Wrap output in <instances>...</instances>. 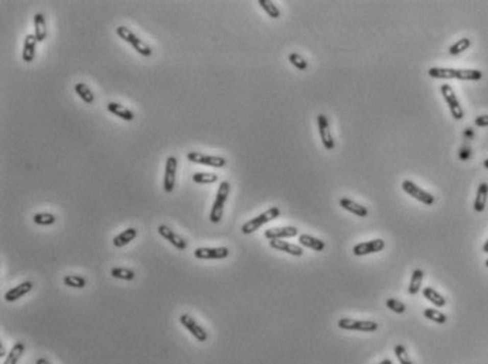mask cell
Wrapping results in <instances>:
<instances>
[{"label": "cell", "mask_w": 488, "mask_h": 364, "mask_svg": "<svg viewBox=\"0 0 488 364\" xmlns=\"http://www.w3.org/2000/svg\"><path fill=\"white\" fill-rule=\"evenodd\" d=\"M429 75L434 79H458V81H480L482 72L478 69H454V68H430Z\"/></svg>", "instance_id": "cell-1"}, {"label": "cell", "mask_w": 488, "mask_h": 364, "mask_svg": "<svg viewBox=\"0 0 488 364\" xmlns=\"http://www.w3.org/2000/svg\"><path fill=\"white\" fill-rule=\"evenodd\" d=\"M229 192H231V184L228 181L221 182L218 191H217V196H215V200H214L213 207H211V212H210V220L213 223H220L221 222Z\"/></svg>", "instance_id": "cell-2"}, {"label": "cell", "mask_w": 488, "mask_h": 364, "mask_svg": "<svg viewBox=\"0 0 488 364\" xmlns=\"http://www.w3.org/2000/svg\"><path fill=\"white\" fill-rule=\"evenodd\" d=\"M281 216V209L277 206L273 207H269L266 212L261 213V215H258L257 218L250 219L248 220L246 223L242 225V233L244 235H250V233H253V231H257L258 229H261L262 226H265L269 222H272V220H275Z\"/></svg>", "instance_id": "cell-3"}, {"label": "cell", "mask_w": 488, "mask_h": 364, "mask_svg": "<svg viewBox=\"0 0 488 364\" xmlns=\"http://www.w3.org/2000/svg\"><path fill=\"white\" fill-rule=\"evenodd\" d=\"M116 34L119 36V38H122L123 41L130 44L133 47V49H136L143 57H150L153 54V49L143 40H141L139 37L136 36L133 31L128 29L126 25H119L116 29Z\"/></svg>", "instance_id": "cell-4"}, {"label": "cell", "mask_w": 488, "mask_h": 364, "mask_svg": "<svg viewBox=\"0 0 488 364\" xmlns=\"http://www.w3.org/2000/svg\"><path fill=\"white\" fill-rule=\"evenodd\" d=\"M187 160L190 163H194L198 165H205V167H213V168H222L226 165V160L220 155H207L204 152L200 151H190L187 152Z\"/></svg>", "instance_id": "cell-5"}, {"label": "cell", "mask_w": 488, "mask_h": 364, "mask_svg": "<svg viewBox=\"0 0 488 364\" xmlns=\"http://www.w3.org/2000/svg\"><path fill=\"white\" fill-rule=\"evenodd\" d=\"M440 91H441V95L445 97L446 103L449 106L453 117H454L456 120H461L464 117V110L463 108H461L460 102H458L457 96H456V93L453 91L452 86L449 85V84H443L441 88H440Z\"/></svg>", "instance_id": "cell-6"}, {"label": "cell", "mask_w": 488, "mask_h": 364, "mask_svg": "<svg viewBox=\"0 0 488 364\" xmlns=\"http://www.w3.org/2000/svg\"><path fill=\"white\" fill-rule=\"evenodd\" d=\"M402 189L409 195V196H412L413 199L422 202L423 205L432 206V205L434 203L433 195L426 192V191H425L423 188H421V187H417L415 182H412L410 179H405V181L402 182Z\"/></svg>", "instance_id": "cell-7"}, {"label": "cell", "mask_w": 488, "mask_h": 364, "mask_svg": "<svg viewBox=\"0 0 488 364\" xmlns=\"http://www.w3.org/2000/svg\"><path fill=\"white\" fill-rule=\"evenodd\" d=\"M338 328L344 330H358V332H375L379 325L374 321H357L350 318H341L338 321Z\"/></svg>", "instance_id": "cell-8"}, {"label": "cell", "mask_w": 488, "mask_h": 364, "mask_svg": "<svg viewBox=\"0 0 488 364\" xmlns=\"http://www.w3.org/2000/svg\"><path fill=\"white\" fill-rule=\"evenodd\" d=\"M177 158L170 155L166 160L165 178H163V188L166 194H171L176 187V176H177Z\"/></svg>", "instance_id": "cell-9"}, {"label": "cell", "mask_w": 488, "mask_h": 364, "mask_svg": "<svg viewBox=\"0 0 488 364\" xmlns=\"http://www.w3.org/2000/svg\"><path fill=\"white\" fill-rule=\"evenodd\" d=\"M180 323L183 325L184 328L189 330L190 333L194 336L195 339L198 340L200 343H204V342H207L208 339V333L205 332V329L202 328L201 325H198L197 321H195L194 318L189 314H184V315L180 316Z\"/></svg>", "instance_id": "cell-10"}, {"label": "cell", "mask_w": 488, "mask_h": 364, "mask_svg": "<svg viewBox=\"0 0 488 364\" xmlns=\"http://www.w3.org/2000/svg\"><path fill=\"white\" fill-rule=\"evenodd\" d=\"M228 255V247H198L194 251V257L198 260H224Z\"/></svg>", "instance_id": "cell-11"}, {"label": "cell", "mask_w": 488, "mask_h": 364, "mask_svg": "<svg viewBox=\"0 0 488 364\" xmlns=\"http://www.w3.org/2000/svg\"><path fill=\"white\" fill-rule=\"evenodd\" d=\"M317 124H318V133H320V139H321V143H323V146L326 150H334V147H336V143H334V140H333V136H331V132H330V124H329V119H327V116L326 115H320L317 116Z\"/></svg>", "instance_id": "cell-12"}, {"label": "cell", "mask_w": 488, "mask_h": 364, "mask_svg": "<svg viewBox=\"0 0 488 364\" xmlns=\"http://www.w3.org/2000/svg\"><path fill=\"white\" fill-rule=\"evenodd\" d=\"M385 249V242L382 239H374L369 242L360 243V244H355L353 253L354 255H366V254H374V253H379Z\"/></svg>", "instance_id": "cell-13"}, {"label": "cell", "mask_w": 488, "mask_h": 364, "mask_svg": "<svg viewBox=\"0 0 488 364\" xmlns=\"http://www.w3.org/2000/svg\"><path fill=\"white\" fill-rule=\"evenodd\" d=\"M157 231H159V235L163 237L165 240L171 243L173 247H176V249L180 250V251H184V250L187 249V242H185L181 236H178L176 231L171 230L169 226L160 225L159 227H157Z\"/></svg>", "instance_id": "cell-14"}, {"label": "cell", "mask_w": 488, "mask_h": 364, "mask_svg": "<svg viewBox=\"0 0 488 364\" xmlns=\"http://www.w3.org/2000/svg\"><path fill=\"white\" fill-rule=\"evenodd\" d=\"M299 235L297 227L294 226H285V227H272L265 231V237L268 240H283V239H290L296 237Z\"/></svg>", "instance_id": "cell-15"}, {"label": "cell", "mask_w": 488, "mask_h": 364, "mask_svg": "<svg viewBox=\"0 0 488 364\" xmlns=\"http://www.w3.org/2000/svg\"><path fill=\"white\" fill-rule=\"evenodd\" d=\"M34 288V284L31 282V281H25V282H21V284H18V285L13 287L12 290H9V291L5 294V299H6L7 302H14V301H17L20 298H23L26 294H29Z\"/></svg>", "instance_id": "cell-16"}, {"label": "cell", "mask_w": 488, "mask_h": 364, "mask_svg": "<svg viewBox=\"0 0 488 364\" xmlns=\"http://www.w3.org/2000/svg\"><path fill=\"white\" fill-rule=\"evenodd\" d=\"M269 246L273 250H279V251L294 255V257H301L303 253H305L303 249H301L300 246H297V244H292V243L283 242V240H270V242H269Z\"/></svg>", "instance_id": "cell-17"}, {"label": "cell", "mask_w": 488, "mask_h": 364, "mask_svg": "<svg viewBox=\"0 0 488 364\" xmlns=\"http://www.w3.org/2000/svg\"><path fill=\"white\" fill-rule=\"evenodd\" d=\"M106 109L109 113L115 115L116 117L122 119L125 121H132L134 119V113L132 110H129L126 106H123L121 103H116V102H109L106 105Z\"/></svg>", "instance_id": "cell-18"}, {"label": "cell", "mask_w": 488, "mask_h": 364, "mask_svg": "<svg viewBox=\"0 0 488 364\" xmlns=\"http://www.w3.org/2000/svg\"><path fill=\"white\" fill-rule=\"evenodd\" d=\"M37 38L34 34H27L25 38V45H23V61L30 64L36 57V48H37Z\"/></svg>", "instance_id": "cell-19"}, {"label": "cell", "mask_w": 488, "mask_h": 364, "mask_svg": "<svg viewBox=\"0 0 488 364\" xmlns=\"http://www.w3.org/2000/svg\"><path fill=\"white\" fill-rule=\"evenodd\" d=\"M340 206L342 209H345L347 212L354 213L355 216H358V218H366L368 216V209L365 206H362V205L357 203L354 200L348 199V198H341L340 199Z\"/></svg>", "instance_id": "cell-20"}, {"label": "cell", "mask_w": 488, "mask_h": 364, "mask_svg": "<svg viewBox=\"0 0 488 364\" xmlns=\"http://www.w3.org/2000/svg\"><path fill=\"white\" fill-rule=\"evenodd\" d=\"M487 199H488V184L487 182H481L478 185L477 189L476 200H474V211L478 213L484 212V209L487 206Z\"/></svg>", "instance_id": "cell-21"}, {"label": "cell", "mask_w": 488, "mask_h": 364, "mask_svg": "<svg viewBox=\"0 0 488 364\" xmlns=\"http://www.w3.org/2000/svg\"><path fill=\"white\" fill-rule=\"evenodd\" d=\"M136 237H137V229H134V227H129V229H126V230L121 231L118 236L113 237V246L118 247V249L125 247L126 244H129L130 242H133Z\"/></svg>", "instance_id": "cell-22"}, {"label": "cell", "mask_w": 488, "mask_h": 364, "mask_svg": "<svg viewBox=\"0 0 488 364\" xmlns=\"http://www.w3.org/2000/svg\"><path fill=\"white\" fill-rule=\"evenodd\" d=\"M34 36L38 43H43L47 38V24H45V16L43 13H37L34 16Z\"/></svg>", "instance_id": "cell-23"}, {"label": "cell", "mask_w": 488, "mask_h": 364, "mask_svg": "<svg viewBox=\"0 0 488 364\" xmlns=\"http://www.w3.org/2000/svg\"><path fill=\"white\" fill-rule=\"evenodd\" d=\"M299 243L300 246L314 250V251H323V250L326 249V243H324L323 240H320L317 237L310 236V235H300Z\"/></svg>", "instance_id": "cell-24"}, {"label": "cell", "mask_w": 488, "mask_h": 364, "mask_svg": "<svg viewBox=\"0 0 488 364\" xmlns=\"http://www.w3.org/2000/svg\"><path fill=\"white\" fill-rule=\"evenodd\" d=\"M74 91H75V93L81 97V100H82L84 103L92 105L94 102H95V95H94V92L91 91V88L86 85V84H82V82H80V84H75V86H74Z\"/></svg>", "instance_id": "cell-25"}, {"label": "cell", "mask_w": 488, "mask_h": 364, "mask_svg": "<svg viewBox=\"0 0 488 364\" xmlns=\"http://www.w3.org/2000/svg\"><path fill=\"white\" fill-rule=\"evenodd\" d=\"M25 350V343H23V342H16V343L13 345L12 349H10V352L7 353L6 360H5V363L3 364H17L18 360L23 356Z\"/></svg>", "instance_id": "cell-26"}, {"label": "cell", "mask_w": 488, "mask_h": 364, "mask_svg": "<svg viewBox=\"0 0 488 364\" xmlns=\"http://www.w3.org/2000/svg\"><path fill=\"white\" fill-rule=\"evenodd\" d=\"M423 277H425V273H423V270L421 268H416L415 271L412 273V278H410V282H409V294L410 295H416V294H419L421 291V287H422V281H423Z\"/></svg>", "instance_id": "cell-27"}, {"label": "cell", "mask_w": 488, "mask_h": 364, "mask_svg": "<svg viewBox=\"0 0 488 364\" xmlns=\"http://www.w3.org/2000/svg\"><path fill=\"white\" fill-rule=\"evenodd\" d=\"M423 297L426 298L429 302H432L434 306H437V308H443L446 305V298H443V295H440L439 292L433 290V288H430V287H427L423 290Z\"/></svg>", "instance_id": "cell-28"}, {"label": "cell", "mask_w": 488, "mask_h": 364, "mask_svg": "<svg viewBox=\"0 0 488 364\" xmlns=\"http://www.w3.org/2000/svg\"><path fill=\"white\" fill-rule=\"evenodd\" d=\"M110 275L116 279H123V281H133L136 278V273L130 268L125 267H115L110 270Z\"/></svg>", "instance_id": "cell-29"}, {"label": "cell", "mask_w": 488, "mask_h": 364, "mask_svg": "<svg viewBox=\"0 0 488 364\" xmlns=\"http://www.w3.org/2000/svg\"><path fill=\"white\" fill-rule=\"evenodd\" d=\"M62 282L65 287L75 288V290H82L86 287V279L81 275H65L62 278Z\"/></svg>", "instance_id": "cell-30"}, {"label": "cell", "mask_w": 488, "mask_h": 364, "mask_svg": "<svg viewBox=\"0 0 488 364\" xmlns=\"http://www.w3.org/2000/svg\"><path fill=\"white\" fill-rule=\"evenodd\" d=\"M423 316L427 318L429 321H433L434 323H439V325H443V323L447 322V316H446L443 312L433 309V308H426V309L423 310Z\"/></svg>", "instance_id": "cell-31"}, {"label": "cell", "mask_w": 488, "mask_h": 364, "mask_svg": "<svg viewBox=\"0 0 488 364\" xmlns=\"http://www.w3.org/2000/svg\"><path fill=\"white\" fill-rule=\"evenodd\" d=\"M33 222L38 226H51L57 222V219L53 213L43 212V213H36L33 216Z\"/></svg>", "instance_id": "cell-32"}, {"label": "cell", "mask_w": 488, "mask_h": 364, "mask_svg": "<svg viewBox=\"0 0 488 364\" xmlns=\"http://www.w3.org/2000/svg\"><path fill=\"white\" fill-rule=\"evenodd\" d=\"M258 3H259V6L262 7L270 18L281 17V10H279V7L276 6L273 2H270V0H259Z\"/></svg>", "instance_id": "cell-33"}, {"label": "cell", "mask_w": 488, "mask_h": 364, "mask_svg": "<svg viewBox=\"0 0 488 364\" xmlns=\"http://www.w3.org/2000/svg\"><path fill=\"white\" fill-rule=\"evenodd\" d=\"M193 181H194L195 184H205V185H210V184H214V182L218 181V175L214 174V172H195L194 175H193Z\"/></svg>", "instance_id": "cell-34"}, {"label": "cell", "mask_w": 488, "mask_h": 364, "mask_svg": "<svg viewBox=\"0 0 488 364\" xmlns=\"http://www.w3.org/2000/svg\"><path fill=\"white\" fill-rule=\"evenodd\" d=\"M470 45H471L470 38H467V37H464V38H460L457 43H454L452 47L449 48V54H450V55L461 54V53H464L466 49L470 48Z\"/></svg>", "instance_id": "cell-35"}, {"label": "cell", "mask_w": 488, "mask_h": 364, "mask_svg": "<svg viewBox=\"0 0 488 364\" xmlns=\"http://www.w3.org/2000/svg\"><path fill=\"white\" fill-rule=\"evenodd\" d=\"M289 61H290V64H292L293 67L297 68L299 71H306L307 69V61L299 55L297 53H292V54H289Z\"/></svg>", "instance_id": "cell-36"}, {"label": "cell", "mask_w": 488, "mask_h": 364, "mask_svg": "<svg viewBox=\"0 0 488 364\" xmlns=\"http://www.w3.org/2000/svg\"><path fill=\"white\" fill-rule=\"evenodd\" d=\"M386 306L390 310H393L395 314H405V310H406V305L395 299V298H388L386 299Z\"/></svg>", "instance_id": "cell-37"}, {"label": "cell", "mask_w": 488, "mask_h": 364, "mask_svg": "<svg viewBox=\"0 0 488 364\" xmlns=\"http://www.w3.org/2000/svg\"><path fill=\"white\" fill-rule=\"evenodd\" d=\"M395 354H397V358L399 360V363L401 364H413L412 363V360L409 357L408 352H406V349L403 345H397L395 346Z\"/></svg>", "instance_id": "cell-38"}, {"label": "cell", "mask_w": 488, "mask_h": 364, "mask_svg": "<svg viewBox=\"0 0 488 364\" xmlns=\"http://www.w3.org/2000/svg\"><path fill=\"white\" fill-rule=\"evenodd\" d=\"M474 123H476L477 127H488V115L478 116V117H476Z\"/></svg>", "instance_id": "cell-39"}, {"label": "cell", "mask_w": 488, "mask_h": 364, "mask_svg": "<svg viewBox=\"0 0 488 364\" xmlns=\"http://www.w3.org/2000/svg\"><path fill=\"white\" fill-rule=\"evenodd\" d=\"M470 148H461V150H460V158H461V160H467V158L470 157Z\"/></svg>", "instance_id": "cell-40"}, {"label": "cell", "mask_w": 488, "mask_h": 364, "mask_svg": "<svg viewBox=\"0 0 488 364\" xmlns=\"http://www.w3.org/2000/svg\"><path fill=\"white\" fill-rule=\"evenodd\" d=\"M36 364H51V363H50V361H49V360H47V358H43V357H41V358H38V360H37Z\"/></svg>", "instance_id": "cell-41"}, {"label": "cell", "mask_w": 488, "mask_h": 364, "mask_svg": "<svg viewBox=\"0 0 488 364\" xmlns=\"http://www.w3.org/2000/svg\"><path fill=\"white\" fill-rule=\"evenodd\" d=\"M0 356H2V357H3V356H7L6 349H5V345H2V346H0Z\"/></svg>", "instance_id": "cell-42"}, {"label": "cell", "mask_w": 488, "mask_h": 364, "mask_svg": "<svg viewBox=\"0 0 488 364\" xmlns=\"http://www.w3.org/2000/svg\"><path fill=\"white\" fill-rule=\"evenodd\" d=\"M378 364H393V363H392V360H390V358H385V360H382V361H379Z\"/></svg>", "instance_id": "cell-43"}, {"label": "cell", "mask_w": 488, "mask_h": 364, "mask_svg": "<svg viewBox=\"0 0 488 364\" xmlns=\"http://www.w3.org/2000/svg\"><path fill=\"white\" fill-rule=\"evenodd\" d=\"M482 251H484V253H487V254H488V239H487V242L484 243V246H482Z\"/></svg>", "instance_id": "cell-44"}, {"label": "cell", "mask_w": 488, "mask_h": 364, "mask_svg": "<svg viewBox=\"0 0 488 364\" xmlns=\"http://www.w3.org/2000/svg\"><path fill=\"white\" fill-rule=\"evenodd\" d=\"M484 167H485V168H487V170H488V158H487V160H485V161H484Z\"/></svg>", "instance_id": "cell-45"}, {"label": "cell", "mask_w": 488, "mask_h": 364, "mask_svg": "<svg viewBox=\"0 0 488 364\" xmlns=\"http://www.w3.org/2000/svg\"><path fill=\"white\" fill-rule=\"evenodd\" d=\"M485 267L488 268V258H487V261H485Z\"/></svg>", "instance_id": "cell-46"}]
</instances>
